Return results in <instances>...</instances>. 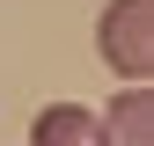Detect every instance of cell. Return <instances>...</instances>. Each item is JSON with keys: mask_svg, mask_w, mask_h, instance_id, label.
<instances>
[{"mask_svg": "<svg viewBox=\"0 0 154 146\" xmlns=\"http://www.w3.org/2000/svg\"><path fill=\"white\" fill-rule=\"evenodd\" d=\"M95 44L125 80H154V0H110L95 22Z\"/></svg>", "mask_w": 154, "mask_h": 146, "instance_id": "6da1fadb", "label": "cell"}, {"mask_svg": "<svg viewBox=\"0 0 154 146\" xmlns=\"http://www.w3.org/2000/svg\"><path fill=\"white\" fill-rule=\"evenodd\" d=\"M29 146H103V124H95V110H81V102H51L44 117H37Z\"/></svg>", "mask_w": 154, "mask_h": 146, "instance_id": "3957f363", "label": "cell"}, {"mask_svg": "<svg viewBox=\"0 0 154 146\" xmlns=\"http://www.w3.org/2000/svg\"><path fill=\"white\" fill-rule=\"evenodd\" d=\"M95 124H103V146H154V80H125V95Z\"/></svg>", "mask_w": 154, "mask_h": 146, "instance_id": "7a4b0ae2", "label": "cell"}]
</instances>
